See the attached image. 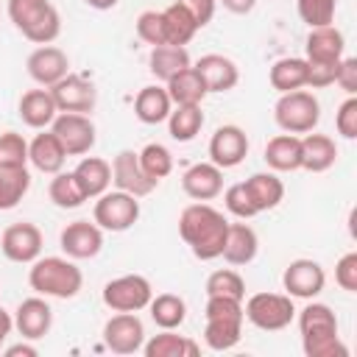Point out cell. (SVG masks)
<instances>
[{"label":"cell","mask_w":357,"mask_h":357,"mask_svg":"<svg viewBox=\"0 0 357 357\" xmlns=\"http://www.w3.org/2000/svg\"><path fill=\"white\" fill-rule=\"evenodd\" d=\"M226 231H229V220L220 209L209 206L206 201H195L190 206L181 209L178 215V234L181 240L190 245L192 257L209 262L218 259L226 243Z\"/></svg>","instance_id":"6da1fadb"},{"label":"cell","mask_w":357,"mask_h":357,"mask_svg":"<svg viewBox=\"0 0 357 357\" xmlns=\"http://www.w3.org/2000/svg\"><path fill=\"white\" fill-rule=\"evenodd\" d=\"M301 349L307 357H346L349 349L337 335V318L329 304L312 301L298 312Z\"/></svg>","instance_id":"7a4b0ae2"},{"label":"cell","mask_w":357,"mask_h":357,"mask_svg":"<svg viewBox=\"0 0 357 357\" xmlns=\"http://www.w3.org/2000/svg\"><path fill=\"white\" fill-rule=\"evenodd\" d=\"M28 284L45 298H75L84 287V273L70 257H36L28 271Z\"/></svg>","instance_id":"3957f363"},{"label":"cell","mask_w":357,"mask_h":357,"mask_svg":"<svg viewBox=\"0 0 357 357\" xmlns=\"http://www.w3.org/2000/svg\"><path fill=\"white\" fill-rule=\"evenodd\" d=\"M8 20L33 45H53L61 33V17L50 0H8Z\"/></svg>","instance_id":"277c9868"},{"label":"cell","mask_w":357,"mask_h":357,"mask_svg":"<svg viewBox=\"0 0 357 357\" xmlns=\"http://www.w3.org/2000/svg\"><path fill=\"white\" fill-rule=\"evenodd\" d=\"M273 120L284 134H307L315 131L321 120V103L312 92L307 89H293L282 92L276 106H273Z\"/></svg>","instance_id":"5b68a950"},{"label":"cell","mask_w":357,"mask_h":357,"mask_svg":"<svg viewBox=\"0 0 357 357\" xmlns=\"http://www.w3.org/2000/svg\"><path fill=\"white\" fill-rule=\"evenodd\" d=\"M243 318L262 332H279L296 318L293 298L287 293H254L243 304Z\"/></svg>","instance_id":"8992f818"},{"label":"cell","mask_w":357,"mask_h":357,"mask_svg":"<svg viewBox=\"0 0 357 357\" xmlns=\"http://www.w3.org/2000/svg\"><path fill=\"white\" fill-rule=\"evenodd\" d=\"M92 220L103 231H128L139 220V198L123 190H106L92 206Z\"/></svg>","instance_id":"52a82bcc"},{"label":"cell","mask_w":357,"mask_h":357,"mask_svg":"<svg viewBox=\"0 0 357 357\" xmlns=\"http://www.w3.org/2000/svg\"><path fill=\"white\" fill-rule=\"evenodd\" d=\"M153 287L139 273H126L103 284V304L112 312H139L151 304Z\"/></svg>","instance_id":"ba28073f"},{"label":"cell","mask_w":357,"mask_h":357,"mask_svg":"<svg viewBox=\"0 0 357 357\" xmlns=\"http://www.w3.org/2000/svg\"><path fill=\"white\" fill-rule=\"evenodd\" d=\"M50 131L59 137L67 156H86L98 139V131L89 114H78V112H59L56 120L50 123Z\"/></svg>","instance_id":"9c48e42d"},{"label":"cell","mask_w":357,"mask_h":357,"mask_svg":"<svg viewBox=\"0 0 357 357\" xmlns=\"http://www.w3.org/2000/svg\"><path fill=\"white\" fill-rule=\"evenodd\" d=\"M42 245H45V237L39 231L36 223H11L3 229V237H0V251L8 262H17V265H31L39 254H42Z\"/></svg>","instance_id":"30bf717a"},{"label":"cell","mask_w":357,"mask_h":357,"mask_svg":"<svg viewBox=\"0 0 357 357\" xmlns=\"http://www.w3.org/2000/svg\"><path fill=\"white\" fill-rule=\"evenodd\" d=\"M103 343L114 354H134L145 343V326L137 312H114L103 324Z\"/></svg>","instance_id":"8fae6325"},{"label":"cell","mask_w":357,"mask_h":357,"mask_svg":"<svg viewBox=\"0 0 357 357\" xmlns=\"http://www.w3.org/2000/svg\"><path fill=\"white\" fill-rule=\"evenodd\" d=\"M59 245L70 259H92L103 248V229L95 220H73L61 229Z\"/></svg>","instance_id":"7c38bea8"},{"label":"cell","mask_w":357,"mask_h":357,"mask_svg":"<svg viewBox=\"0 0 357 357\" xmlns=\"http://www.w3.org/2000/svg\"><path fill=\"white\" fill-rule=\"evenodd\" d=\"M326 284V271L315 259H293L282 273V287L290 298H315Z\"/></svg>","instance_id":"4fadbf2b"},{"label":"cell","mask_w":357,"mask_h":357,"mask_svg":"<svg viewBox=\"0 0 357 357\" xmlns=\"http://www.w3.org/2000/svg\"><path fill=\"white\" fill-rule=\"evenodd\" d=\"M59 112H78V114H89L98 103V89L92 81L67 73L61 81H56L53 86H47Z\"/></svg>","instance_id":"5bb4252c"},{"label":"cell","mask_w":357,"mask_h":357,"mask_svg":"<svg viewBox=\"0 0 357 357\" xmlns=\"http://www.w3.org/2000/svg\"><path fill=\"white\" fill-rule=\"evenodd\" d=\"M248 156V137L240 126H220L209 139V162L220 170L237 167Z\"/></svg>","instance_id":"9a60e30c"},{"label":"cell","mask_w":357,"mask_h":357,"mask_svg":"<svg viewBox=\"0 0 357 357\" xmlns=\"http://www.w3.org/2000/svg\"><path fill=\"white\" fill-rule=\"evenodd\" d=\"M53 326V310L45 301V296L22 298L14 310V329L22 335V340H42Z\"/></svg>","instance_id":"2e32d148"},{"label":"cell","mask_w":357,"mask_h":357,"mask_svg":"<svg viewBox=\"0 0 357 357\" xmlns=\"http://www.w3.org/2000/svg\"><path fill=\"white\" fill-rule=\"evenodd\" d=\"M343 56H346V39L335 25L310 28L304 42L307 64H337Z\"/></svg>","instance_id":"e0dca14e"},{"label":"cell","mask_w":357,"mask_h":357,"mask_svg":"<svg viewBox=\"0 0 357 357\" xmlns=\"http://www.w3.org/2000/svg\"><path fill=\"white\" fill-rule=\"evenodd\" d=\"M25 67H28V75H31L39 86H53L56 81H61V78L70 73V59H67V53H64L61 47H56V45H39V47L28 56Z\"/></svg>","instance_id":"ac0fdd59"},{"label":"cell","mask_w":357,"mask_h":357,"mask_svg":"<svg viewBox=\"0 0 357 357\" xmlns=\"http://www.w3.org/2000/svg\"><path fill=\"white\" fill-rule=\"evenodd\" d=\"M112 184L123 192H131L137 198H145L148 192H153L156 181H151L139 165V156L134 151H120L112 159Z\"/></svg>","instance_id":"d6986e66"},{"label":"cell","mask_w":357,"mask_h":357,"mask_svg":"<svg viewBox=\"0 0 357 357\" xmlns=\"http://www.w3.org/2000/svg\"><path fill=\"white\" fill-rule=\"evenodd\" d=\"M181 190L192 201H212L223 192V170L212 162H198L184 170L181 176Z\"/></svg>","instance_id":"ffe728a7"},{"label":"cell","mask_w":357,"mask_h":357,"mask_svg":"<svg viewBox=\"0 0 357 357\" xmlns=\"http://www.w3.org/2000/svg\"><path fill=\"white\" fill-rule=\"evenodd\" d=\"M192 67H195L198 75L204 78L206 92H229V89H234L237 81H240L237 64H234L229 56H223V53H206V56H201Z\"/></svg>","instance_id":"44dd1931"},{"label":"cell","mask_w":357,"mask_h":357,"mask_svg":"<svg viewBox=\"0 0 357 357\" xmlns=\"http://www.w3.org/2000/svg\"><path fill=\"white\" fill-rule=\"evenodd\" d=\"M20 120L28 126V128H47L56 114H59V106L50 95L47 86L42 89H28L22 98H20Z\"/></svg>","instance_id":"7402d4cb"},{"label":"cell","mask_w":357,"mask_h":357,"mask_svg":"<svg viewBox=\"0 0 357 357\" xmlns=\"http://www.w3.org/2000/svg\"><path fill=\"white\" fill-rule=\"evenodd\" d=\"M28 162H31L39 173L53 176V173H59V170L64 167L67 151L61 148V142H59V137H56L53 131H42V134H36V137L28 142Z\"/></svg>","instance_id":"603a6c76"},{"label":"cell","mask_w":357,"mask_h":357,"mask_svg":"<svg viewBox=\"0 0 357 357\" xmlns=\"http://www.w3.org/2000/svg\"><path fill=\"white\" fill-rule=\"evenodd\" d=\"M265 165L273 173H293L301 170V137L296 134H276L265 145Z\"/></svg>","instance_id":"cb8c5ba5"},{"label":"cell","mask_w":357,"mask_h":357,"mask_svg":"<svg viewBox=\"0 0 357 357\" xmlns=\"http://www.w3.org/2000/svg\"><path fill=\"white\" fill-rule=\"evenodd\" d=\"M259 251V237L257 231L248 226V223H229V231H226V243H223V251L220 257L229 262V265H248L254 262Z\"/></svg>","instance_id":"d4e9b609"},{"label":"cell","mask_w":357,"mask_h":357,"mask_svg":"<svg viewBox=\"0 0 357 357\" xmlns=\"http://www.w3.org/2000/svg\"><path fill=\"white\" fill-rule=\"evenodd\" d=\"M337 162V145L329 134H312L307 131L301 137V170L324 173Z\"/></svg>","instance_id":"484cf974"},{"label":"cell","mask_w":357,"mask_h":357,"mask_svg":"<svg viewBox=\"0 0 357 357\" xmlns=\"http://www.w3.org/2000/svg\"><path fill=\"white\" fill-rule=\"evenodd\" d=\"M170 109H173V100H170L167 89L159 86V84L142 86V89L137 92V98H134V114H137V120L145 123V126H159V123H165L167 114H170Z\"/></svg>","instance_id":"4316f807"},{"label":"cell","mask_w":357,"mask_h":357,"mask_svg":"<svg viewBox=\"0 0 357 357\" xmlns=\"http://www.w3.org/2000/svg\"><path fill=\"white\" fill-rule=\"evenodd\" d=\"M243 315H212L204 324V343L212 351H229L243 337Z\"/></svg>","instance_id":"83f0119b"},{"label":"cell","mask_w":357,"mask_h":357,"mask_svg":"<svg viewBox=\"0 0 357 357\" xmlns=\"http://www.w3.org/2000/svg\"><path fill=\"white\" fill-rule=\"evenodd\" d=\"M243 184H245L248 198H251V204H254L257 212L276 209V206L282 204V198H284V181H282L273 170H268V173H254V176H248Z\"/></svg>","instance_id":"f1b7e54d"},{"label":"cell","mask_w":357,"mask_h":357,"mask_svg":"<svg viewBox=\"0 0 357 357\" xmlns=\"http://www.w3.org/2000/svg\"><path fill=\"white\" fill-rule=\"evenodd\" d=\"M165 89H167L173 106H201V100L209 95L204 78L198 75V70H195L192 64L184 67L181 73H176V75L165 84Z\"/></svg>","instance_id":"f546056e"},{"label":"cell","mask_w":357,"mask_h":357,"mask_svg":"<svg viewBox=\"0 0 357 357\" xmlns=\"http://www.w3.org/2000/svg\"><path fill=\"white\" fill-rule=\"evenodd\" d=\"M190 53L187 47H178V45H156L151 47V56H148V70L156 81H170L176 73H181L184 67H190Z\"/></svg>","instance_id":"4dcf8cb0"},{"label":"cell","mask_w":357,"mask_h":357,"mask_svg":"<svg viewBox=\"0 0 357 357\" xmlns=\"http://www.w3.org/2000/svg\"><path fill=\"white\" fill-rule=\"evenodd\" d=\"M73 176L78 178V184H81V190L86 192V198H98V195H103V192L109 190V184H112V165H109L106 159H100V156H84V159L75 165Z\"/></svg>","instance_id":"1f68e13d"},{"label":"cell","mask_w":357,"mask_h":357,"mask_svg":"<svg viewBox=\"0 0 357 357\" xmlns=\"http://www.w3.org/2000/svg\"><path fill=\"white\" fill-rule=\"evenodd\" d=\"M162 28H165V45H178V47L192 42V36L198 33L192 14L181 3H170L162 11Z\"/></svg>","instance_id":"d6a6232c"},{"label":"cell","mask_w":357,"mask_h":357,"mask_svg":"<svg viewBox=\"0 0 357 357\" xmlns=\"http://www.w3.org/2000/svg\"><path fill=\"white\" fill-rule=\"evenodd\" d=\"M271 86L282 95V92H293V89H304L307 86V61L304 56H287L271 64L268 73Z\"/></svg>","instance_id":"836d02e7"},{"label":"cell","mask_w":357,"mask_h":357,"mask_svg":"<svg viewBox=\"0 0 357 357\" xmlns=\"http://www.w3.org/2000/svg\"><path fill=\"white\" fill-rule=\"evenodd\" d=\"M142 351H145V357H195L201 349L195 340L176 335L173 329H162L148 343H142Z\"/></svg>","instance_id":"e575fe53"},{"label":"cell","mask_w":357,"mask_h":357,"mask_svg":"<svg viewBox=\"0 0 357 357\" xmlns=\"http://www.w3.org/2000/svg\"><path fill=\"white\" fill-rule=\"evenodd\" d=\"M31 190V173L28 167H8L0 165V212L14 209Z\"/></svg>","instance_id":"d590c367"},{"label":"cell","mask_w":357,"mask_h":357,"mask_svg":"<svg viewBox=\"0 0 357 357\" xmlns=\"http://www.w3.org/2000/svg\"><path fill=\"white\" fill-rule=\"evenodd\" d=\"M204 128L201 106H173L167 114V131L176 142H192Z\"/></svg>","instance_id":"8d00e7d4"},{"label":"cell","mask_w":357,"mask_h":357,"mask_svg":"<svg viewBox=\"0 0 357 357\" xmlns=\"http://www.w3.org/2000/svg\"><path fill=\"white\" fill-rule=\"evenodd\" d=\"M148 310H151V318H153V324L159 329H178L184 324V318H187V304L176 293H159V296H153L151 304H148Z\"/></svg>","instance_id":"74e56055"},{"label":"cell","mask_w":357,"mask_h":357,"mask_svg":"<svg viewBox=\"0 0 357 357\" xmlns=\"http://www.w3.org/2000/svg\"><path fill=\"white\" fill-rule=\"evenodd\" d=\"M47 195H50V201H53L59 209H78L84 201H89L86 192L81 190L78 178L73 176V170H70V173H64V170L53 173L50 184H47Z\"/></svg>","instance_id":"f35d334b"},{"label":"cell","mask_w":357,"mask_h":357,"mask_svg":"<svg viewBox=\"0 0 357 357\" xmlns=\"http://www.w3.org/2000/svg\"><path fill=\"white\" fill-rule=\"evenodd\" d=\"M137 156H139V165H142L145 176L156 184L173 173V153L162 142H148Z\"/></svg>","instance_id":"ab89813d"},{"label":"cell","mask_w":357,"mask_h":357,"mask_svg":"<svg viewBox=\"0 0 357 357\" xmlns=\"http://www.w3.org/2000/svg\"><path fill=\"white\" fill-rule=\"evenodd\" d=\"M206 296H229V298H245V282L237 271L231 268H218L206 276V284H204Z\"/></svg>","instance_id":"60d3db41"},{"label":"cell","mask_w":357,"mask_h":357,"mask_svg":"<svg viewBox=\"0 0 357 357\" xmlns=\"http://www.w3.org/2000/svg\"><path fill=\"white\" fill-rule=\"evenodd\" d=\"M296 11H298L301 22L310 28L332 25L335 11H337V0H296Z\"/></svg>","instance_id":"b9f144b4"},{"label":"cell","mask_w":357,"mask_h":357,"mask_svg":"<svg viewBox=\"0 0 357 357\" xmlns=\"http://www.w3.org/2000/svg\"><path fill=\"white\" fill-rule=\"evenodd\" d=\"M0 165L8 167H28V139L17 131L0 134Z\"/></svg>","instance_id":"7bdbcfd3"},{"label":"cell","mask_w":357,"mask_h":357,"mask_svg":"<svg viewBox=\"0 0 357 357\" xmlns=\"http://www.w3.org/2000/svg\"><path fill=\"white\" fill-rule=\"evenodd\" d=\"M223 206H226V212L234 215L237 220H248V218L259 215V212L254 209V204H251L248 190H245L243 181H237V184H231V187L223 190Z\"/></svg>","instance_id":"ee69618b"},{"label":"cell","mask_w":357,"mask_h":357,"mask_svg":"<svg viewBox=\"0 0 357 357\" xmlns=\"http://www.w3.org/2000/svg\"><path fill=\"white\" fill-rule=\"evenodd\" d=\"M137 36L145 42V45H151V47H156V45H165V28H162V11H142L139 17H137Z\"/></svg>","instance_id":"f6af8a7d"},{"label":"cell","mask_w":357,"mask_h":357,"mask_svg":"<svg viewBox=\"0 0 357 357\" xmlns=\"http://www.w3.org/2000/svg\"><path fill=\"white\" fill-rule=\"evenodd\" d=\"M335 128L343 139H357V98L354 95H349L340 103V109L335 114Z\"/></svg>","instance_id":"bcb514c9"},{"label":"cell","mask_w":357,"mask_h":357,"mask_svg":"<svg viewBox=\"0 0 357 357\" xmlns=\"http://www.w3.org/2000/svg\"><path fill=\"white\" fill-rule=\"evenodd\" d=\"M335 282L346 293H357V251H349L335 265Z\"/></svg>","instance_id":"7dc6e473"},{"label":"cell","mask_w":357,"mask_h":357,"mask_svg":"<svg viewBox=\"0 0 357 357\" xmlns=\"http://www.w3.org/2000/svg\"><path fill=\"white\" fill-rule=\"evenodd\" d=\"M335 84H337L346 95H357V59H354V56H343V59H340Z\"/></svg>","instance_id":"c3c4849f"},{"label":"cell","mask_w":357,"mask_h":357,"mask_svg":"<svg viewBox=\"0 0 357 357\" xmlns=\"http://www.w3.org/2000/svg\"><path fill=\"white\" fill-rule=\"evenodd\" d=\"M176 3H181V6L192 14V20H195L198 31H201V28H206V25L212 22L215 8H218V0H176Z\"/></svg>","instance_id":"681fc988"},{"label":"cell","mask_w":357,"mask_h":357,"mask_svg":"<svg viewBox=\"0 0 357 357\" xmlns=\"http://www.w3.org/2000/svg\"><path fill=\"white\" fill-rule=\"evenodd\" d=\"M226 11H231V14H248L254 6H257V0H218Z\"/></svg>","instance_id":"f907efd6"},{"label":"cell","mask_w":357,"mask_h":357,"mask_svg":"<svg viewBox=\"0 0 357 357\" xmlns=\"http://www.w3.org/2000/svg\"><path fill=\"white\" fill-rule=\"evenodd\" d=\"M36 357L39 354V349L36 346H31V343H14V346H8L6 349V357Z\"/></svg>","instance_id":"816d5d0a"},{"label":"cell","mask_w":357,"mask_h":357,"mask_svg":"<svg viewBox=\"0 0 357 357\" xmlns=\"http://www.w3.org/2000/svg\"><path fill=\"white\" fill-rule=\"evenodd\" d=\"M11 329H14V318L0 307V349H3V343H6V337L11 335Z\"/></svg>","instance_id":"f5cc1de1"},{"label":"cell","mask_w":357,"mask_h":357,"mask_svg":"<svg viewBox=\"0 0 357 357\" xmlns=\"http://www.w3.org/2000/svg\"><path fill=\"white\" fill-rule=\"evenodd\" d=\"M89 8H95V11H109V8H114L120 0H84Z\"/></svg>","instance_id":"db71d44e"}]
</instances>
